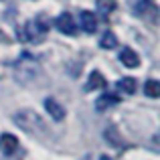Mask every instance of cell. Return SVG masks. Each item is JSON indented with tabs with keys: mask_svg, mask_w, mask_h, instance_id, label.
Returning <instances> with one entry per match:
<instances>
[{
	"mask_svg": "<svg viewBox=\"0 0 160 160\" xmlns=\"http://www.w3.org/2000/svg\"><path fill=\"white\" fill-rule=\"evenodd\" d=\"M14 124L18 126L20 130H24V132L32 134V136H39V138H45L47 136V126H45L43 118L39 116V113L35 112V109H20V112L14 113Z\"/></svg>",
	"mask_w": 160,
	"mask_h": 160,
	"instance_id": "1",
	"label": "cell"
},
{
	"mask_svg": "<svg viewBox=\"0 0 160 160\" xmlns=\"http://www.w3.org/2000/svg\"><path fill=\"white\" fill-rule=\"evenodd\" d=\"M49 27H51V22L45 18V14H39L37 18L24 22V27L20 28V39H22L24 43L37 45V43H41V41L47 37Z\"/></svg>",
	"mask_w": 160,
	"mask_h": 160,
	"instance_id": "2",
	"label": "cell"
},
{
	"mask_svg": "<svg viewBox=\"0 0 160 160\" xmlns=\"http://www.w3.org/2000/svg\"><path fill=\"white\" fill-rule=\"evenodd\" d=\"M39 75V65L31 55H22L18 61L14 63V77L20 83H28Z\"/></svg>",
	"mask_w": 160,
	"mask_h": 160,
	"instance_id": "3",
	"label": "cell"
},
{
	"mask_svg": "<svg viewBox=\"0 0 160 160\" xmlns=\"http://www.w3.org/2000/svg\"><path fill=\"white\" fill-rule=\"evenodd\" d=\"M55 27H57L59 32H63V35H67V37L77 35V24H75V18L69 12H61V14L57 16V20H55Z\"/></svg>",
	"mask_w": 160,
	"mask_h": 160,
	"instance_id": "4",
	"label": "cell"
},
{
	"mask_svg": "<svg viewBox=\"0 0 160 160\" xmlns=\"http://www.w3.org/2000/svg\"><path fill=\"white\" fill-rule=\"evenodd\" d=\"M79 27L83 28V32L87 35H93L98 31V18L91 10H81L79 12Z\"/></svg>",
	"mask_w": 160,
	"mask_h": 160,
	"instance_id": "5",
	"label": "cell"
},
{
	"mask_svg": "<svg viewBox=\"0 0 160 160\" xmlns=\"http://www.w3.org/2000/svg\"><path fill=\"white\" fill-rule=\"evenodd\" d=\"M16 150H18V138L14 134H2L0 136V152L6 156H12Z\"/></svg>",
	"mask_w": 160,
	"mask_h": 160,
	"instance_id": "6",
	"label": "cell"
},
{
	"mask_svg": "<svg viewBox=\"0 0 160 160\" xmlns=\"http://www.w3.org/2000/svg\"><path fill=\"white\" fill-rule=\"evenodd\" d=\"M43 106H45L47 113L53 118L55 122H61L63 118H65V108H63V106H61V103H59L55 98H47V99L43 102Z\"/></svg>",
	"mask_w": 160,
	"mask_h": 160,
	"instance_id": "7",
	"label": "cell"
},
{
	"mask_svg": "<svg viewBox=\"0 0 160 160\" xmlns=\"http://www.w3.org/2000/svg\"><path fill=\"white\" fill-rule=\"evenodd\" d=\"M116 103H120V98H118L116 93H102L95 99V109H98V112H106V109L113 108Z\"/></svg>",
	"mask_w": 160,
	"mask_h": 160,
	"instance_id": "8",
	"label": "cell"
},
{
	"mask_svg": "<svg viewBox=\"0 0 160 160\" xmlns=\"http://www.w3.org/2000/svg\"><path fill=\"white\" fill-rule=\"evenodd\" d=\"M120 61H122V65L130 67V69H136V67L140 65V57H138L132 49H124V51H120Z\"/></svg>",
	"mask_w": 160,
	"mask_h": 160,
	"instance_id": "9",
	"label": "cell"
},
{
	"mask_svg": "<svg viewBox=\"0 0 160 160\" xmlns=\"http://www.w3.org/2000/svg\"><path fill=\"white\" fill-rule=\"evenodd\" d=\"M102 87H106V79H103V75L99 73V71H91L89 79H87V83H85V91L102 89Z\"/></svg>",
	"mask_w": 160,
	"mask_h": 160,
	"instance_id": "10",
	"label": "cell"
},
{
	"mask_svg": "<svg viewBox=\"0 0 160 160\" xmlns=\"http://www.w3.org/2000/svg\"><path fill=\"white\" fill-rule=\"evenodd\" d=\"M118 2L116 0H95V10H98V14H102L103 18H106L108 14H112L113 10H116Z\"/></svg>",
	"mask_w": 160,
	"mask_h": 160,
	"instance_id": "11",
	"label": "cell"
},
{
	"mask_svg": "<svg viewBox=\"0 0 160 160\" xmlns=\"http://www.w3.org/2000/svg\"><path fill=\"white\" fill-rule=\"evenodd\" d=\"M118 91H122V93L126 95H132L134 91H136V79L134 77H124L118 81Z\"/></svg>",
	"mask_w": 160,
	"mask_h": 160,
	"instance_id": "12",
	"label": "cell"
},
{
	"mask_svg": "<svg viewBox=\"0 0 160 160\" xmlns=\"http://www.w3.org/2000/svg\"><path fill=\"white\" fill-rule=\"evenodd\" d=\"M99 47L106 49V51H109V49H116L118 47V37L113 35L112 31H106L102 35V39H99Z\"/></svg>",
	"mask_w": 160,
	"mask_h": 160,
	"instance_id": "13",
	"label": "cell"
},
{
	"mask_svg": "<svg viewBox=\"0 0 160 160\" xmlns=\"http://www.w3.org/2000/svg\"><path fill=\"white\" fill-rule=\"evenodd\" d=\"M144 95L146 98L156 99L160 95V81H156V79H148V81L144 83Z\"/></svg>",
	"mask_w": 160,
	"mask_h": 160,
	"instance_id": "14",
	"label": "cell"
},
{
	"mask_svg": "<svg viewBox=\"0 0 160 160\" xmlns=\"http://www.w3.org/2000/svg\"><path fill=\"white\" fill-rule=\"evenodd\" d=\"M130 6H132V10L136 12L138 16H146L148 8L152 6V0H132V2H130Z\"/></svg>",
	"mask_w": 160,
	"mask_h": 160,
	"instance_id": "15",
	"label": "cell"
},
{
	"mask_svg": "<svg viewBox=\"0 0 160 160\" xmlns=\"http://www.w3.org/2000/svg\"><path fill=\"white\" fill-rule=\"evenodd\" d=\"M103 136H106V140L109 142V144H116V148H124V142H122L120 134L116 132V128H108Z\"/></svg>",
	"mask_w": 160,
	"mask_h": 160,
	"instance_id": "16",
	"label": "cell"
},
{
	"mask_svg": "<svg viewBox=\"0 0 160 160\" xmlns=\"http://www.w3.org/2000/svg\"><path fill=\"white\" fill-rule=\"evenodd\" d=\"M99 160H112L109 156H106V154H102V156H99Z\"/></svg>",
	"mask_w": 160,
	"mask_h": 160,
	"instance_id": "17",
	"label": "cell"
},
{
	"mask_svg": "<svg viewBox=\"0 0 160 160\" xmlns=\"http://www.w3.org/2000/svg\"><path fill=\"white\" fill-rule=\"evenodd\" d=\"M83 160H91V158H89V156H85V158H83Z\"/></svg>",
	"mask_w": 160,
	"mask_h": 160,
	"instance_id": "18",
	"label": "cell"
}]
</instances>
